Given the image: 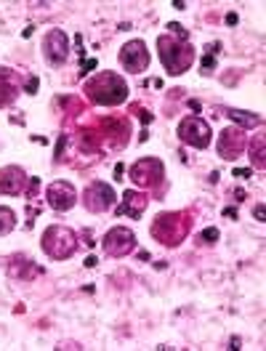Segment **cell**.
<instances>
[{
	"label": "cell",
	"instance_id": "cell-1",
	"mask_svg": "<svg viewBox=\"0 0 266 351\" xmlns=\"http://www.w3.org/2000/svg\"><path fill=\"white\" fill-rule=\"evenodd\" d=\"M157 56L165 66L168 75H184L189 72L192 64L197 62V48L189 43V35H173V32H162L157 38Z\"/></svg>",
	"mask_w": 266,
	"mask_h": 351
},
{
	"label": "cell",
	"instance_id": "cell-2",
	"mask_svg": "<svg viewBox=\"0 0 266 351\" xmlns=\"http://www.w3.org/2000/svg\"><path fill=\"white\" fill-rule=\"evenodd\" d=\"M83 90H86V96L90 101L99 104V107H120L131 96L128 80L120 72H112V69H101V72L90 75Z\"/></svg>",
	"mask_w": 266,
	"mask_h": 351
},
{
	"label": "cell",
	"instance_id": "cell-3",
	"mask_svg": "<svg viewBox=\"0 0 266 351\" xmlns=\"http://www.w3.org/2000/svg\"><path fill=\"white\" fill-rule=\"evenodd\" d=\"M189 226H192V219L184 213V210H162L157 213L149 232L160 245L165 247H178L181 242L186 240L189 234Z\"/></svg>",
	"mask_w": 266,
	"mask_h": 351
},
{
	"label": "cell",
	"instance_id": "cell-4",
	"mask_svg": "<svg viewBox=\"0 0 266 351\" xmlns=\"http://www.w3.org/2000/svg\"><path fill=\"white\" fill-rule=\"evenodd\" d=\"M40 247L51 261H66L77 253V234L62 226V223H51L43 229V237H40Z\"/></svg>",
	"mask_w": 266,
	"mask_h": 351
},
{
	"label": "cell",
	"instance_id": "cell-5",
	"mask_svg": "<svg viewBox=\"0 0 266 351\" xmlns=\"http://www.w3.org/2000/svg\"><path fill=\"white\" fill-rule=\"evenodd\" d=\"M176 136L181 144L192 147V149H208L213 144V131L210 125L200 117V114H186L181 117L176 125Z\"/></svg>",
	"mask_w": 266,
	"mask_h": 351
},
{
	"label": "cell",
	"instance_id": "cell-6",
	"mask_svg": "<svg viewBox=\"0 0 266 351\" xmlns=\"http://www.w3.org/2000/svg\"><path fill=\"white\" fill-rule=\"evenodd\" d=\"M83 205H86V210L93 213V216H101V213H107L112 210L114 205H117V192H114V186L107 184V181H101V178H93L86 184V189H83Z\"/></svg>",
	"mask_w": 266,
	"mask_h": 351
},
{
	"label": "cell",
	"instance_id": "cell-7",
	"mask_svg": "<svg viewBox=\"0 0 266 351\" xmlns=\"http://www.w3.org/2000/svg\"><path fill=\"white\" fill-rule=\"evenodd\" d=\"M40 51H43V62L51 69H59L69 62V35H66L62 27H51L43 35V43H40Z\"/></svg>",
	"mask_w": 266,
	"mask_h": 351
},
{
	"label": "cell",
	"instance_id": "cell-8",
	"mask_svg": "<svg viewBox=\"0 0 266 351\" xmlns=\"http://www.w3.org/2000/svg\"><path fill=\"white\" fill-rule=\"evenodd\" d=\"M128 178L138 189H157L165 181V165L157 157H141L128 168Z\"/></svg>",
	"mask_w": 266,
	"mask_h": 351
},
{
	"label": "cell",
	"instance_id": "cell-9",
	"mask_svg": "<svg viewBox=\"0 0 266 351\" xmlns=\"http://www.w3.org/2000/svg\"><path fill=\"white\" fill-rule=\"evenodd\" d=\"M117 62L120 66L128 72V75H144L149 64H152V53H149V45L144 43L141 38H133L128 43H123L120 53H117Z\"/></svg>",
	"mask_w": 266,
	"mask_h": 351
},
{
	"label": "cell",
	"instance_id": "cell-10",
	"mask_svg": "<svg viewBox=\"0 0 266 351\" xmlns=\"http://www.w3.org/2000/svg\"><path fill=\"white\" fill-rule=\"evenodd\" d=\"M136 247H138L136 232L128 229V226H112V229H107V234L101 240V250L110 258H125V256H131Z\"/></svg>",
	"mask_w": 266,
	"mask_h": 351
},
{
	"label": "cell",
	"instance_id": "cell-11",
	"mask_svg": "<svg viewBox=\"0 0 266 351\" xmlns=\"http://www.w3.org/2000/svg\"><path fill=\"white\" fill-rule=\"evenodd\" d=\"M245 149H247V136H245L243 128L229 125V128H223V131L219 133V138H216V152H219L221 160L234 162L237 157H243Z\"/></svg>",
	"mask_w": 266,
	"mask_h": 351
},
{
	"label": "cell",
	"instance_id": "cell-12",
	"mask_svg": "<svg viewBox=\"0 0 266 351\" xmlns=\"http://www.w3.org/2000/svg\"><path fill=\"white\" fill-rule=\"evenodd\" d=\"M77 189L69 184V181H53V184H48V189H45V202H48V208L51 210H56V213H66V210H72L75 205H77Z\"/></svg>",
	"mask_w": 266,
	"mask_h": 351
},
{
	"label": "cell",
	"instance_id": "cell-13",
	"mask_svg": "<svg viewBox=\"0 0 266 351\" xmlns=\"http://www.w3.org/2000/svg\"><path fill=\"white\" fill-rule=\"evenodd\" d=\"M27 184H29V176L22 165H3L0 168V195L19 197L27 192Z\"/></svg>",
	"mask_w": 266,
	"mask_h": 351
},
{
	"label": "cell",
	"instance_id": "cell-14",
	"mask_svg": "<svg viewBox=\"0 0 266 351\" xmlns=\"http://www.w3.org/2000/svg\"><path fill=\"white\" fill-rule=\"evenodd\" d=\"M22 90H24L22 77H19L11 66H0V110L11 107V104L19 99Z\"/></svg>",
	"mask_w": 266,
	"mask_h": 351
},
{
	"label": "cell",
	"instance_id": "cell-15",
	"mask_svg": "<svg viewBox=\"0 0 266 351\" xmlns=\"http://www.w3.org/2000/svg\"><path fill=\"white\" fill-rule=\"evenodd\" d=\"M147 205H149V197H147L144 192L128 189V192L123 195V202L117 205V213H120V216H128V219H141L144 210H147Z\"/></svg>",
	"mask_w": 266,
	"mask_h": 351
},
{
	"label": "cell",
	"instance_id": "cell-16",
	"mask_svg": "<svg viewBox=\"0 0 266 351\" xmlns=\"http://www.w3.org/2000/svg\"><path fill=\"white\" fill-rule=\"evenodd\" d=\"M226 117H229L237 128H243V131L258 128V125L264 123V117H261V114H256V112H245V110H226Z\"/></svg>",
	"mask_w": 266,
	"mask_h": 351
},
{
	"label": "cell",
	"instance_id": "cell-17",
	"mask_svg": "<svg viewBox=\"0 0 266 351\" xmlns=\"http://www.w3.org/2000/svg\"><path fill=\"white\" fill-rule=\"evenodd\" d=\"M264 147H266L264 133H256V136L247 141V149H250V165H253V168H258V171H264L266 168Z\"/></svg>",
	"mask_w": 266,
	"mask_h": 351
},
{
	"label": "cell",
	"instance_id": "cell-18",
	"mask_svg": "<svg viewBox=\"0 0 266 351\" xmlns=\"http://www.w3.org/2000/svg\"><path fill=\"white\" fill-rule=\"evenodd\" d=\"M216 53H219V43L205 45V56L200 62V75L202 77H210L213 75V69H216Z\"/></svg>",
	"mask_w": 266,
	"mask_h": 351
},
{
	"label": "cell",
	"instance_id": "cell-19",
	"mask_svg": "<svg viewBox=\"0 0 266 351\" xmlns=\"http://www.w3.org/2000/svg\"><path fill=\"white\" fill-rule=\"evenodd\" d=\"M16 229V213L5 205H0V237H8Z\"/></svg>",
	"mask_w": 266,
	"mask_h": 351
},
{
	"label": "cell",
	"instance_id": "cell-20",
	"mask_svg": "<svg viewBox=\"0 0 266 351\" xmlns=\"http://www.w3.org/2000/svg\"><path fill=\"white\" fill-rule=\"evenodd\" d=\"M219 237H221V232H219L216 226H208V229H202V232H200L195 240H197V245L208 247V245H216V242H219Z\"/></svg>",
	"mask_w": 266,
	"mask_h": 351
},
{
	"label": "cell",
	"instance_id": "cell-21",
	"mask_svg": "<svg viewBox=\"0 0 266 351\" xmlns=\"http://www.w3.org/2000/svg\"><path fill=\"white\" fill-rule=\"evenodd\" d=\"M66 147V138L64 136H59V147H56V157H53V162H62V149Z\"/></svg>",
	"mask_w": 266,
	"mask_h": 351
},
{
	"label": "cell",
	"instance_id": "cell-22",
	"mask_svg": "<svg viewBox=\"0 0 266 351\" xmlns=\"http://www.w3.org/2000/svg\"><path fill=\"white\" fill-rule=\"evenodd\" d=\"M24 93H38V77H29V83H27V88H24Z\"/></svg>",
	"mask_w": 266,
	"mask_h": 351
},
{
	"label": "cell",
	"instance_id": "cell-23",
	"mask_svg": "<svg viewBox=\"0 0 266 351\" xmlns=\"http://www.w3.org/2000/svg\"><path fill=\"white\" fill-rule=\"evenodd\" d=\"M264 213H266V210H264V205H256V210H253V216H256V221H261V223H264Z\"/></svg>",
	"mask_w": 266,
	"mask_h": 351
},
{
	"label": "cell",
	"instance_id": "cell-24",
	"mask_svg": "<svg viewBox=\"0 0 266 351\" xmlns=\"http://www.w3.org/2000/svg\"><path fill=\"white\" fill-rule=\"evenodd\" d=\"M96 64H99L96 59H88V62H83V75H86V72H90V69H93Z\"/></svg>",
	"mask_w": 266,
	"mask_h": 351
},
{
	"label": "cell",
	"instance_id": "cell-25",
	"mask_svg": "<svg viewBox=\"0 0 266 351\" xmlns=\"http://www.w3.org/2000/svg\"><path fill=\"white\" fill-rule=\"evenodd\" d=\"M223 216H226V219H237V210H232V208H226V210H223Z\"/></svg>",
	"mask_w": 266,
	"mask_h": 351
},
{
	"label": "cell",
	"instance_id": "cell-26",
	"mask_svg": "<svg viewBox=\"0 0 266 351\" xmlns=\"http://www.w3.org/2000/svg\"><path fill=\"white\" fill-rule=\"evenodd\" d=\"M173 8H178V11H184V8H186V3H184V0H173Z\"/></svg>",
	"mask_w": 266,
	"mask_h": 351
},
{
	"label": "cell",
	"instance_id": "cell-27",
	"mask_svg": "<svg viewBox=\"0 0 266 351\" xmlns=\"http://www.w3.org/2000/svg\"><path fill=\"white\" fill-rule=\"evenodd\" d=\"M229 349H240V338H232L229 341Z\"/></svg>",
	"mask_w": 266,
	"mask_h": 351
},
{
	"label": "cell",
	"instance_id": "cell-28",
	"mask_svg": "<svg viewBox=\"0 0 266 351\" xmlns=\"http://www.w3.org/2000/svg\"><path fill=\"white\" fill-rule=\"evenodd\" d=\"M226 24H237V14H226Z\"/></svg>",
	"mask_w": 266,
	"mask_h": 351
},
{
	"label": "cell",
	"instance_id": "cell-29",
	"mask_svg": "<svg viewBox=\"0 0 266 351\" xmlns=\"http://www.w3.org/2000/svg\"><path fill=\"white\" fill-rule=\"evenodd\" d=\"M234 176H240V178H250V171H234Z\"/></svg>",
	"mask_w": 266,
	"mask_h": 351
}]
</instances>
